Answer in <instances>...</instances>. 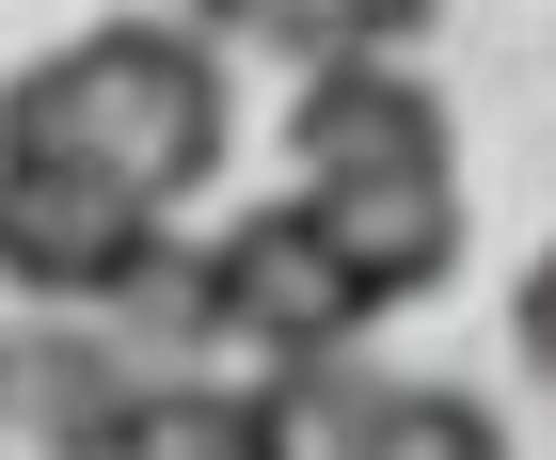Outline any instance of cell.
I'll list each match as a JSON object with an SVG mask.
<instances>
[{"mask_svg":"<svg viewBox=\"0 0 556 460\" xmlns=\"http://www.w3.org/2000/svg\"><path fill=\"white\" fill-rule=\"evenodd\" d=\"M0 159L33 175H112L143 207H191L223 159H239V80L191 16H96L48 64L0 80Z\"/></svg>","mask_w":556,"mask_h":460,"instance_id":"cell-1","label":"cell"},{"mask_svg":"<svg viewBox=\"0 0 556 460\" xmlns=\"http://www.w3.org/2000/svg\"><path fill=\"white\" fill-rule=\"evenodd\" d=\"M191 286H207V349H255V366H302V349H366L382 302L350 286V254L318 239L302 191L239 207L223 239H191Z\"/></svg>","mask_w":556,"mask_h":460,"instance_id":"cell-2","label":"cell"},{"mask_svg":"<svg viewBox=\"0 0 556 460\" xmlns=\"http://www.w3.org/2000/svg\"><path fill=\"white\" fill-rule=\"evenodd\" d=\"M160 239H175V207H143V191H112V175L0 159V286L33 302V318H112Z\"/></svg>","mask_w":556,"mask_h":460,"instance_id":"cell-3","label":"cell"},{"mask_svg":"<svg viewBox=\"0 0 556 460\" xmlns=\"http://www.w3.org/2000/svg\"><path fill=\"white\" fill-rule=\"evenodd\" d=\"M302 207H318V239L350 254V286L382 302H429L445 270H462V159H397V175H302Z\"/></svg>","mask_w":556,"mask_h":460,"instance_id":"cell-4","label":"cell"},{"mask_svg":"<svg viewBox=\"0 0 556 460\" xmlns=\"http://www.w3.org/2000/svg\"><path fill=\"white\" fill-rule=\"evenodd\" d=\"M445 143L462 127H445L414 48H334V64L287 80V159L302 175H397V159H445Z\"/></svg>","mask_w":556,"mask_h":460,"instance_id":"cell-5","label":"cell"},{"mask_svg":"<svg viewBox=\"0 0 556 460\" xmlns=\"http://www.w3.org/2000/svg\"><path fill=\"white\" fill-rule=\"evenodd\" d=\"M143 349L112 334V318H33L16 334V445L33 460H112L128 445V413H143Z\"/></svg>","mask_w":556,"mask_h":460,"instance_id":"cell-6","label":"cell"},{"mask_svg":"<svg viewBox=\"0 0 556 460\" xmlns=\"http://www.w3.org/2000/svg\"><path fill=\"white\" fill-rule=\"evenodd\" d=\"M239 413H255V460H366L382 366H366V349H302V366H255V381H239Z\"/></svg>","mask_w":556,"mask_h":460,"instance_id":"cell-7","label":"cell"},{"mask_svg":"<svg viewBox=\"0 0 556 460\" xmlns=\"http://www.w3.org/2000/svg\"><path fill=\"white\" fill-rule=\"evenodd\" d=\"M207 48H287V64H334V48H429L445 0H175Z\"/></svg>","mask_w":556,"mask_h":460,"instance_id":"cell-8","label":"cell"},{"mask_svg":"<svg viewBox=\"0 0 556 460\" xmlns=\"http://www.w3.org/2000/svg\"><path fill=\"white\" fill-rule=\"evenodd\" d=\"M112 460H255V413H239V381H207V366H160Z\"/></svg>","mask_w":556,"mask_h":460,"instance_id":"cell-9","label":"cell"},{"mask_svg":"<svg viewBox=\"0 0 556 460\" xmlns=\"http://www.w3.org/2000/svg\"><path fill=\"white\" fill-rule=\"evenodd\" d=\"M366 460H509V413H493V397H462V381H382Z\"/></svg>","mask_w":556,"mask_h":460,"instance_id":"cell-10","label":"cell"},{"mask_svg":"<svg viewBox=\"0 0 556 460\" xmlns=\"http://www.w3.org/2000/svg\"><path fill=\"white\" fill-rule=\"evenodd\" d=\"M0 460H16V334H0Z\"/></svg>","mask_w":556,"mask_h":460,"instance_id":"cell-11","label":"cell"}]
</instances>
